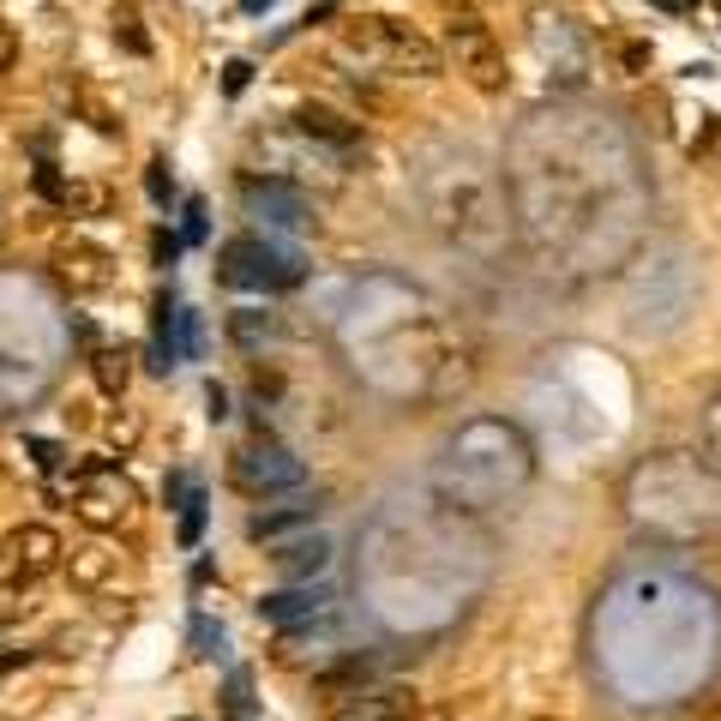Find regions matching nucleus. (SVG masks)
I'll return each mask as SVG.
<instances>
[{"mask_svg": "<svg viewBox=\"0 0 721 721\" xmlns=\"http://www.w3.org/2000/svg\"><path fill=\"white\" fill-rule=\"evenodd\" d=\"M217 277H223L229 289L277 295V289H295V282L307 277V265L295 247H282V241H270V235H235L217 253Z\"/></svg>", "mask_w": 721, "mask_h": 721, "instance_id": "nucleus-5", "label": "nucleus"}, {"mask_svg": "<svg viewBox=\"0 0 721 721\" xmlns=\"http://www.w3.org/2000/svg\"><path fill=\"white\" fill-rule=\"evenodd\" d=\"M145 192H151V199H157L163 204V211H169V199H175V180H169V163H151V169H145Z\"/></svg>", "mask_w": 721, "mask_h": 721, "instance_id": "nucleus-26", "label": "nucleus"}, {"mask_svg": "<svg viewBox=\"0 0 721 721\" xmlns=\"http://www.w3.org/2000/svg\"><path fill=\"white\" fill-rule=\"evenodd\" d=\"M331 535H295V541H277V553H270V572H277V584H319V577L331 572Z\"/></svg>", "mask_w": 721, "mask_h": 721, "instance_id": "nucleus-15", "label": "nucleus"}, {"mask_svg": "<svg viewBox=\"0 0 721 721\" xmlns=\"http://www.w3.org/2000/svg\"><path fill=\"white\" fill-rule=\"evenodd\" d=\"M223 710L247 721V710H253V674H247V667H235V674H229V686H223Z\"/></svg>", "mask_w": 721, "mask_h": 721, "instance_id": "nucleus-23", "label": "nucleus"}, {"mask_svg": "<svg viewBox=\"0 0 721 721\" xmlns=\"http://www.w3.org/2000/svg\"><path fill=\"white\" fill-rule=\"evenodd\" d=\"M204 409H211V421H223V415H229V391H223L217 379L204 385Z\"/></svg>", "mask_w": 721, "mask_h": 721, "instance_id": "nucleus-29", "label": "nucleus"}, {"mask_svg": "<svg viewBox=\"0 0 721 721\" xmlns=\"http://www.w3.org/2000/svg\"><path fill=\"white\" fill-rule=\"evenodd\" d=\"M229 337H235L241 350H259V343H270V337H277V319H270V313H259V307H241V313L229 319Z\"/></svg>", "mask_w": 721, "mask_h": 721, "instance_id": "nucleus-19", "label": "nucleus"}, {"mask_svg": "<svg viewBox=\"0 0 721 721\" xmlns=\"http://www.w3.org/2000/svg\"><path fill=\"white\" fill-rule=\"evenodd\" d=\"M331 601H337V589L319 577V584H277L259 596V620L270 631H301V625H319L331 620Z\"/></svg>", "mask_w": 721, "mask_h": 721, "instance_id": "nucleus-10", "label": "nucleus"}, {"mask_svg": "<svg viewBox=\"0 0 721 721\" xmlns=\"http://www.w3.org/2000/svg\"><path fill=\"white\" fill-rule=\"evenodd\" d=\"M445 48H451L457 73H463L475 90H487V97H493V90H506V55H499L493 31L481 24V12H469V7L445 12Z\"/></svg>", "mask_w": 721, "mask_h": 721, "instance_id": "nucleus-6", "label": "nucleus"}, {"mask_svg": "<svg viewBox=\"0 0 721 721\" xmlns=\"http://www.w3.org/2000/svg\"><path fill=\"white\" fill-rule=\"evenodd\" d=\"M90 373H97V385H102L109 397H121V391H126V379H133V367H126V355H121V350H102L97 360H90Z\"/></svg>", "mask_w": 721, "mask_h": 721, "instance_id": "nucleus-21", "label": "nucleus"}, {"mask_svg": "<svg viewBox=\"0 0 721 721\" xmlns=\"http://www.w3.org/2000/svg\"><path fill=\"white\" fill-rule=\"evenodd\" d=\"M716 12H721V0H716Z\"/></svg>", "mask_w": 721, "mask_h": 721, "instance_id": "nucleus-37", "label": "nucleus"}, {"mask_svg": "<svg viewBox=\"0 0 721 721\" xmlns=\"http://www.w3.org/2000/svg\"><path fill=\"white\" fill-rule=\"evenodd\" d=\"M295 133H301V138H319V145H331L337 157L360 145V126H355V121H343L337 109H319V102L295 109Z\"/></svg>", "mask_w": 721, "mask_h": 721, "instance_id": "nucleus-17", "label": "nucleus"}, {"mask_svg": "<svg viewBox=\"0 0 721 721\" xmlns=\"http://www.w3.org/2000/svg\"><path fill=\"white\" fill-rule=\"evenodd\" d=\"M325 511V493H295L282 499V506H265L247 518V535L265 541V547H277V541H295L301 530H313V518Z\"/></svg>", "mask_w": 721, "mask_h": 721, "instance_id": "nucleus-13", "label": "nucleus"}, {"mask_svg": "<svg viewBox=\"0 0 721 721\" xmlns=\"http://www.w3.org/2000/svg\"><path fill=\"white\" fill-rule=\"evenodd\" d=\"M204 235H211V223H204V199H187V217H180V241H187V247H199Z\"/></svg>", "mask_w": 721, "mask_h": 721, "instance_id": "nucleus-25", "label": "nucleus"}, {"mask_svg": "<svg viewBox=\"0 0 721 721\" xmlns=\"http://www.w3.org/2000/svg\"><path fill=\"white\" fill-rule=\"evenodd\" d=\"M277 0H241V12H270Z\"/></svg>", "mask_w": 721, "mask_h": 721, "instance_id": "nucleus-35", "label": "nucleus"}, {"mask_svg": "<svg viewBox=\"0 0 721 721\" xmlns=\"http://www.w3.org/2000/svg\"><path fill=\"white\" fill-rule=\"evenodd\" d=\"M241 204H247L253 223L277 229V235H301V229H313V199H307L295 180H282V175H247L241 180Z\"/></svg>", "mask_w": 721, "mask_h": 721, "instance_id": "nucleus-7", "label": "nucleus"}, {"mask_svg": "<svg viewBox=\"0 0 721 721\" xmlns=\"http://www.w3.org/2000/svg\"><path fill=\"white\" fill-rule=\"evenodd\" d=\"M204 355V325L199 313H180V360H199Z\"/></svg>", "mask_w": 721, "mask_h": 721, "instance_id": "nucleus-27", "label": "nucleus"}, {"mask_svg": "<svg viewBox=\"0 0 721 721\" xmlns=\"http://www.w3.org/2000/svg\"><path fill=\"white\" fill-rule=\"evenodd\" d=\"M60 553H67V547H60V535L48 530V523H24V530L7 535V572L31 584V577H48V572H55Z\"/></svg>", "mask_w": 721, "mask_h": 721, "instance_id": "nucleus-14", "label": "nucleus"}, {"mask_svg": "<svg viewBox=\"0 0 721 721\" xmlns=\"http://www.w3.org/2000/svg\"><path fill=\"white\" fill-rule=\"evenodd\" d=\"M204 518H211V499H204V487H187V499H180V547H199Z\"/></svg>", "mask_w": 721, "mask_h": 721, "instance_id": "nucleus-20", "label": "nucleus"}, {"mask_svg": "<svg viewBox=\"0 0 721 721\" xmlns=\"http://www.w3.org/2000/svg\"><path fill=\"white\" fill-rule=\"evenodd\" d=\"M163 499H169V506L175 499H187V475H169V481H163Z\"/></svg>", "mask_w": 721, "mask_h": 721, "instance_id": "nucleus-32", "label": "nucleus"}, {"mask_svg": "<svg viewBox=\"0 0 721 721\" xmlns=\"http://www.w3.org/2000/svg\"><path fill=\"white\" fill-rule=\"evenodd\" d=\"M535 48H541V60L559 73V85H584L589 48H584V36L572 31V19H553V12H541V19H535Z\"/></svg>", "mask_w": 721, "mask_h": 721, "instance_id": "nucleus-12", "label": "nucleus"}, {"mask_svg": "<svg viewBox=\"0 0 721 721\" xmlns=\"http://www.w3.org/2000/svg\"><path fill=\"white\" fill-rule=\"evenodd\" d=\"M114 43L126 48V55H151V36L138 31V12L126 7V12H114Z\"/></svg>", "mask_w": 721, "mask_h": 721, "instance_id": "nucleus-24", "label": "nucleus"}, {"mask_svg": "<svg viewBox=\"0 0 721 721\" xmlns=\"http://www.w3.org/2000/svg\"><path fill=\"white\" fill-rule=\"evenodd\" d=\"M55 270H60V282H73V295H97V289H109L114 282V270H109V253H97V247H60L55 253Z\"/></svg>", "mask_w": 721, "mask_h": 721, "instance_id": "nucleus-16", "label": "nucleus"}, {"mask_svg": "<svg viewBox=\"0 0 721 721\" xmlns=\"http://www.w3.org/2000/svg\"><path fill=\"white\" fill-rule=\"evenodd\" d=\"M337 55L360 73H391V79H433L440 73V48L428 43L421 31L397 19H355L343 24Z\"/></svg>", "mask_w": 721, "mask_h": 721, "instance_id": "nucleus-4", "label": "nucleus"}, {"mask_svg": "<svg viewBox=\"0 0 721 721\" xmlns=\"http://www.w3.org/2000/svg\"><path fill=\"white\" fill-rule=\"evenodd\" d=\"M24 451H31L43 469H60V445H48V440H24Z\"/></svg>", "mask_w": 721, "mask_h": 721, "instance_id": "nucleus-28", "label": "nucleus"}, {"mask_svg": "<svg viewBox=\"0 0 721 721\" xmlns=\"http://www.w3.org/2000/svg\"><path fill=\"white\" fill-rule=\"evenodd\" d=\"M133 506H138V493L114 463L97 457V463L79 469V518L90 523V530H114L121 518H133Z\"/></svg>", "mask_w": 721, "mask_h": 721, "instance_id": "nucleus-9", "label": "nucleus"}, {"mask_svg": "<svg viewBox=\"0 0 721 721\" xmlns=\"http://www.w3.org/2000/svg\"><path fill=\"white\" fill-rule=\"evenodd\" d=\"M223 625L211 620V613H192V655H199V662H217V655H223Z\"/></svg>", "mask_w": 721, "mask_h": 721, "instance_id": "nucleus-22", "label": "nucleus"}, {"mask_svg": "<svg viewBox=\"0 0 721 721\" xmlns=\"http://www.w3.org/2000/svg\"><path fill=\"white\" fill-rule=\"evenodd\" d=\"M229 475H235V487H241V493H253V499H270V493H295V487L307 481V463L295 457L289 445H277V440H259V445L235 451V463H229Z\"/></svg>", "mask_w": 721, "mask_h": 721, "instance_id": "nucleus-8", "label": "nucleus"}, {"mask_svg": "<svg viewBox=\"0 0 721 721\" xmlns=\"http://www.w3.org/2000/svg\"><path fill=\"white\" fill-rule=\"evenodd\" d=\"M530 481H535V451L511 421H469L433 463V487L445 493V506L463 511H493L506 499H518Z\"/></svg>", "mask_w": 721, "mask_h": 721, "instance_id": "nucleus-3", "label": "nucleus"}, {"mask_svg": "<svg viewBox=\"0 0 721 721\" xmlns=\"http://www.w3.org/2000/svg\"><path fill=\"white\" fill-rule=\"evenodd\" d=\"M421 698L415 686H397V679H379V686L355 691V698H343L337 710H331V721H415Z\"/></svg>", "mask_w": 721, "mask_h": 721, "instance_id": "nucleus-11", "label": "nucleus"}, {"mask_svg": "<svg viewBox=\"0 0 721 721\" xmlns=\"http://www.w3.org/2000/svg\"><path fill=\"white\" fill-rule=\"evenodd\" d=\"M180 360V301L175 289L157 295V319H151V373H169Z\"/></svg>", "mask_w": 721, "mask_h": 721, "instance_id": "nucleus-18", "label": "nucleus"}, {"mask_svg": "<svg viewBox=\"0 0 721 721\" xmlns=\"http://www.w3.org/2000/svg\"><path fill=\"white\" fill-rule=\"evenodd\" d=\"M710 445L721 451V397H716V409H710Z\"/></svg>", "mask_w": 721, "mask_h": 721, "instance_id": "nucleus-34", "label": "nucleus"}, {"mask_svg": "<svg viewBox=\"0 0 721 721\" xmlns=\"http://www.w3.org/2000/svg\"><path fill=\"white\" fill-rule=\"evenodd\" d=\"M12 48H19V43H12V31H7V24H0V73L12 67Z\"/></svg>", "mask_w": 721, "mask_h": 721, "instance_id": "nucleus-33", "label": "nucleus"}, {"mask_svg": "<svg viewBox=\"0 0 721 721\" xmlns=\"http://www.w3.org/2000/svg\"><path fill=\"white\" fill-rule=\"evenodd\" d=\"M247 79H253V67H247V60H229V97H235V90H247Z\"/></svg>", "mask_w": 721, "mask_h": 721, "instance_id": "nucleus-31", "label": "nucleus"}, {"mask_svg": "<svg viewBox=\"0 0 721 721\" xmlns=\"http://www.w3.org/2000/svg\"><path fill=\"white\" fill-rule=\"evenodd\" d=\"M180 721H192V716H180Z\"/></svg>", "mask_w": 721, "mask_h": 721, "instance_id": "nucleus-36", "label": "nucleus"}, {"mask_svg": "<svg viewBox=\"0 0 721 721\" xmlns=\"http://www.w3.org/2000/svg\"><path fill=\"white\" fill-rule=\"evenodd\" d=\"M511 187H518L523 241L559 270H613L643 229V180L637 157L608 121L589 114H530L511 138Z\"/></svg>", "mask_w": 721, "mask_h": 721, "instance_id": "nucleus-1", "label": "nucleus"}, {"mask_svg": "<svg viewBox=\"0 0 721 721\" xmlns=\"http://www.w3.org/2000/svg\"><path fill=\"white\" fill-rule=\"evenodd\" d=\"M415 192L428 223L440 229L451 247H463L469 259L493 265L511 247V199L506 180L487 157H475L469 145H428L415 157Z\"/></svg>", "mask_w": 721, "mask_h": 721, "instance_id": "nucleus-2", "label": "nucleus"}, {"mask_svg": "<svg viewBox=\"0 0 721 721\" xmlns=\"http://www.w3.org/2000/svg\"><path fill=\"white\" fill-rule=\"evenodd\" d=\"M151 253H157V265H175V259H180V241L169 235V229H163V235L151 241Z\"/></svg>", "mask_w": 721, "mask_h": 721, "instance_id": "nucleus-30", "label": "nucleus"}]
</instances>
